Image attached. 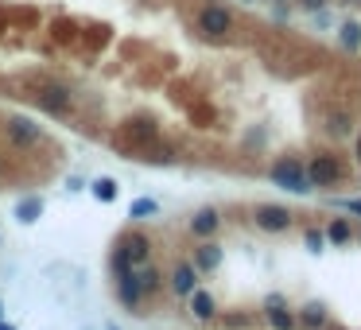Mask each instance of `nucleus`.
I'll use <instances>...</instances> for the list:
<instances>
[{
    "label": "nucleus",
    "mask_w": 361,
    "mask_h": 330,
    "mask_svg": "<svg viewBox=\"0 0 361 330\" xmlns=\"http://www.w3.org/2000/svg\"><path fill=\"white\" fill-rule=\"evenodd\" d=\"M346 210H353V214H361V198H350V202H346Z\"/></svg>",
    "instance_id": "24"
},
{
    "label": "nucleus",
    "mask_w": 361,
    "mask_h": 330,
    "mask_svg": "<svg viewBox=\"0 0 361 330\" xmlns=\"http://www.w3.org/2000/svg\"><path fill=\"white\" fill-rule=\"evenodd\" d=\"M307 179H311V183H319V186H330V183H338V179H342V163H338L334 156H315L311 167H307Z\"/></svg>",
    "instance_id": "4"
},
{
    "label": "nucleus",
    "mask_w": 361,
    "mask_h": 330,
    "mask_svg": "<svg viewBox=\"0 0 361 330\" xmlns=\"http://www.w3.org/2000/svg\"><path fill=\"white\" fill-rule=\"evenodd\" d=\"M303 4H307V8H319V4H322V0H303Z\"/></svg>",
    "instance_id": "25"
},
{
    "label": "nucleus",
    "mask_w": 361,
    "mask_h": 330,
    "mask_svg": "<svg viewBox=\"0 0 361 330\" xmlns=\"http://www.w3.org/2000/svg\"><path fill=\"white\" fill-rule=\"evenodd\" d=\"M140 296H144V291H140V284H136V272H121V299H125V303L128 307H136V303H140Z\"/></svg>",
    "instance_id": "8"
},
{
    "label": "nucleus",
    "mask_w": 361,
    "mask_h": 330,
    "mask_svg": "<svg viewBox=\"0 0 361 330\" xmlns=\"http://www.w3.org/2000/svg\"><path fill=\"white\" fill-rule=\"evenodd\" d=\"M8 136L16 140V144H39V136H43V128L39 125H32L27 117H8Z\"/></svg>",
    "instance_id": "7"
},
{
    "label": "nucleus",
    "mask_w": 361,
    "mask_h": 330,
    "mask_svg": "<svg viewBox=\"0 0 361 330\" xmlns=\"http://www.w3.org/2000/svg\"><path fill=\"white\" fill-rule=\"evenodd\" d=\"M342 43H346V47H357V43H361V27L357 24H346L342 27Z\"/></svg>",
    "instance_id": "19"
},
{
    "label": "nucleus",
    "mask_w": 361,
    "mask_h": 330,
    "mask_svg": "<svg viewBox=\"0 0 361 330\" xmlns=\"http://www.w3.org/2000/svg\"><path fill=\"white\" fill-rule=\"evenodd\" d=\"M171 284H175L179 296H191V291H194V268H191V264H179V268H175V280H171Z\"/></svg>",
    "instance_id": "10"
},
{
    "label": "nucleus",
    "mask_w": 361,
    "mask_h": 330,
    "mask_svg": "<svg viewBox=\"0 0 361 330\" xmlns=\"http://www.w3.org/2000/svg\"><path fill=\"white\" fill-rule=\"evenodd\" d=\"M307 249H315V253L322 249V233H319V229H311V233H307Z\"/></svg>",
    "instance_id": "22"
},
{
    "label": "nucleus",
    "mask_w": 361,
    "mask_h": 330,
    "mask_svg": "<svg viewBox=\"0 0 361 330\" xmlns=\"http://www.w3.org/2000/svg\"><path fill=\"white\" fill-rule=\"evenodd\" d=\"M268 322H272L276 330H287V326H292V315L280 311V299H276V296L268 299Z\"/></svg>",
    "instance_id": "11"
},
{
    "label": "nucleus",
    "mask_w": 361,
    "mask_h": 330,
    "mask_svg": "<svg viewBox=\"0 0 361 330\" xmlns=\"http://www.w3.org/2000/svg\"><path fill=\"white\" fill-rule=\"evenodd\" d=\"M198 27L210 39H222V35H229V27H233V16H229L226 8H218V4H206V8L198 12Z\"/></svg>",
    "instance_id": "3"
},
{
    "label": "nucleus",
    "mask_w": 361,
    "mask_h": 330,
    "mask_svg": "<svg viewBox=\"0 0 361 330\" xmlns=\"http://www.w3.org/2000/svg\"><path fill=\"white\" fill-rule=\"evenodd\" d=\"M218 261H222V249L218 245H202L198 249V268H218Z\"/></svg>",
    "instance_id": "14"
},
{
    "label": "nucleus",
    "mask_w": 361,
    "mask_h": 330,
    "mask_svg": "<svg viewBox=\"0 0 361 330\" xmlns=\"http://www.w3.org/2000/svg\"><path fill=\"white\" fill-rule=\"evenodd\" d=\"M32 102L47 113H67L70 109V90L62 82H50V78H39L32 82Z\"/></svg>",
    "instance_id": "1"
},
{
    "label": "nucleus",
    "mask_w": 361,
    "mask_h": 330,
    "mask_svg": "<svg viewBox=\"0 0 361 330\" xmlns=\"http://www.w3.org/2000/svg\"><path fill=\"white\" fill-rule=\"evenodd\" d=\"M191 307H194V315H198V319H210V315H214V299L210 296H206V291H191Z\"/></svg>",
    "instance_id": "12"
},
{
    "label": "nucleus",
    "mask_w": 361,
    "mask_h": 330,
    "mask_svg": "<svg viewBox=\"0 0 361 330\" xmlns=\"http://www.w3.org/2000/svg\"><path fill=\"white\" fill-rule=\"evenodd\" d=\"M144 261H148V238H140V233L125 238V245H121V256H117V268L125 272L128 264H144Z\"/></svg>",
    "instance_id": "5"
},
{
    "label": "nucleus",
    "mask_w": 361,
    "mask_h": 330,
    "mask_svg": "<svg viewBox=\"0 0 361 330\" xmlns=\"http://www.w3.org/2000/svg\"><path fill=\"white\" fill-rule=\"evenodd\" d=\"M136 284H140V291H151L156 284H160V276H156L151 268H144V272H136Z\"/></svg>",
    "instance_id": "17"
},
{
    "label": "nucleus",
    "mask_w": 361,
    "mask_h": 330,
    "mask_svg": "<svg viewBox=\"0 0 361 330\" xmlns=\"http://www.w3.org/2000/svg\"><path fill=\"white\" fill-rule=\"evenodd\" d=\"M272 183H280L284 191H295V195H307V191H311V179H307V171L295 160H280L276 167H272Z\"/></svg>",
    "instance_id": "2"
},
{
    "label": "nucleus",
    "mask_w": 361,
    "mask_h": 330,
    "mask_svg": "<svg viewBox=\"0 0 361 330\" xmlns=\"http://www.w3.org/2000/svg\"><path fill=\"white\" fill-rule=\"evenodd\" d=\"M128 132H132V140H140V144H151V140H156V128H151L148 121H132Z\"/></svg>",
    "instance_id": "13"
},
{
    "label": "nucleus",
    "mask_w": 361,
    "mask_h": 330,
    "mask_svg": "<svg viewBox=\"0 0 361 330\" xmlns=\"http://www.w3.org/2000/svg\"><path fill=\"white\" fill-rule=\"evenodd\" d=\"M257 226L268 229V233H280V229L292 226V214L284 206H257Z\"/></svg>",
    "instance_id": "6"
},
{
    "label": "nucleus",
    "mask_w": 361,
    "mask_h": 330,
    "mask_svg": "<svg viewBox=\"0 0 361 330\" xmlns=\"http://www.w3.org/2000/svg\"><path fill=\"white\" fill-rule=\"evenodd\" d=\"M330 241L346 245V241H350V226H346V221H334V226H330Z\"/></svg>",
    "instance_id": "20"
},
{
    "label": "nucleus",
    "mask_w": 361,
    "mask_h": 330,
    "mask_svg": "<svg viewBox=\"0 0 361 330\" xmlns=\"http://www.w3.org/2000/svg\"><path fill=\"white\" fill-rule=\"evenodd\" d=\"M303 322H307V326H322V322H327V311H322V307H307V311H303Z\"/></svg>",
    "instance_id": "18"
},
{
    "label": "nucleus",
    "mask_w": 361,
    "mask_h": 330,
    "mask_svg": "<svg viewBox=\"0 0 361 330\" xmlns=\"http://www.w3.org/2000/svg\"><path fill=\"white\" fill-rule=\"evenodd\" d=\"M0 330H12V326H4V322H0Z\"/></svg>",
    "instance_id": "27"
},
{
    "label": "nucleus",
    "mask_w": 361,
    "mask_h": 330,
    "mask_svg": "<svg viewBox=\"0 0 361 330\" xmlns=\"http://www.w3.org/2000/svg\"><path fill=\"white\" fill-rule=\"evenodd\" d=\"M330 132H334V136H346V132H350V125H346L342 113H334V117H330Z\"/></svg>",
    "instance_id": "21"
},
{
    "label": "nucleus",
    "mask_w": 361,
    "mask_h": 330,
    "mask_svg": "<svg viewBox=\"0 0 361 330\" xmlns=\"http://www.w3.org/2000/svg\"><path fill=\"white\" fill-rule=\"evenodd\" d=\"M39 210H43V202H39V198H24V202H20V221H35V218H39Z\"/></svg>",
    "instance_id": "16"
},
{
    "label": "nucleus",
    "mask_w": 361,
    "mask_h": 330,
    "mask_svg": "<svg viewBox=\"0 0 361 330\" xmlns=\"http://www.w3.org/2000/svg\"><path fill=\"white\" fill-rule=\"evenodd\" d=\"M191 229H194V233H202V238H210L214 229H218V214H214V210H198L191 218Z\"/></svg>",
    "instance_id": "9"
},
{
    "label": "nucleus",
    "mask_w": 361,
    "mask_h": 330,
    "mask_svg": "<svg viewBox=\"0 0 361 330\" xmlns=\"http://www.w3.org/2000/svg\"><path fill=\"white\" fill-rule=\"evenodd\" d=\"M357 160H361V140H357Z\"/></svg>",
    "instance_id": "26"
},
{
    "label": "nucleus",
    "mask_w": 361,
    "mask_h": 330,
    "mask_svg": "<svg viewBox=\"0 0 361 330\" xmlns=\"http://www.w3.org/2000/svg\"><path fill=\"white\" fill-rule=\"evenodd\" d=\"M151 210H156V202H136V206H132V218H140V214H151Z\"/></svg>",
    "instance_id": "23"
},
{
    "label": "nucleus",
    "mask_w": 361,
    "mask_h": 330,
    "mask_svg": "<svg viewBox=\"0 0 361 330\" xmlns=\"http://www.w3.org/2000/svg\"><path fill=\"white\" fill-rule=\"evenodd\" d=\"M93 195H97L101 202H113V198H117V183H113V179H97V183H93Z\"/></svg>",
    "instance_id": "15"
}]
</instances>
